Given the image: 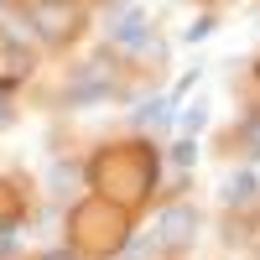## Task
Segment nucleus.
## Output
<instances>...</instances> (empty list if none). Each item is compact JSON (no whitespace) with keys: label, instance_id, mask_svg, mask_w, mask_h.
I'll return each instance as SVG.
<instances>
[{"label":"nucleus","instance_id":"7ed1b4c3","mask_svg":"<svg viewBox=\"0 0 260 260\" xmlns=\"http://www.w3.org/2000/svg\"><path fill=\"white\" fill-rule=\"evenodd\" d=\"M31 21L42 26V37H68L78 11L68 6V0H42V6H31Z\"/></svg>","mask_w":260,"mask_h":260},{"label":"nucleus","instance_id":"1a4fd4ad","mask_svg":"<svg viewBox=\"0 0 260 260\" xmlns=\"http://www.w3.org/2000/svg\"><path fill=\"white\" fill-rule=\"evenodd\" d=\"M245 146H250V161H260V125L245 130Z\"/></svg>","mask_w":260,"mask_h":260},{"label":"nucleus","instance_id":"20e7f679","mask_svg":"<svg viewBox=\"0 0 260 260\" xmlns=\"http://www.w3.org/2000/svg\"><path fill=\"white\" fill-rule=\"evenodd\" d=\"M73 104H89V99H99V94H110V73L99 68V62H89V68H83L78 78H73Z\"/></svg>","mask_w":260,"mask_h":260},{"label":"nucleus","instance_id":"423d86ee","mask_svg":"<svg viewBox=\"0 0 260 260\" xmlns=\"http://www.w3.org/2000/svg\"><path fill=\"white\" fill-rule=\"evenodd\" d=\"M172 125V99H146L141 110H136V130H167Z\"/></svg>","mask_w":260,"mask_h":260},{"label":"nucleus","instance_id":"9d476101","mask_svg":"<svg viewBox=\"0 0 260 260\" xmlns=\"http://www.w3.org/2000/svg\"><path fill=\"white\" fill-rule=\"evenodd\" d=\"M172 161H177V167H192V141H182L177 151H172Z\"/></svg>","mask_w":260,"mask_h":260},{"label":"nucleus","instance_id":"39448f33","mask_svg":"<svg viewBox=\"0 0 260 260\" xmlns=\"http://www.w3.org/2000/svg\"><path fill=\"white\" fill-rule=\"evenodd\" d=\"M255 172H229V177H224V187H219V198L229 203V208H240V203H250L255 198Z\"/></svg>","mask_w":260,"mask_h":260},{"label":"nucleus","instance_id":"f03ea898","mask_svg":"<svg viewBox=\"0 0 260 260\" xmlns=\"http://www.w3.org/2000/svg\"><path fill=\"white\" fill-rule=\"evenodd\" d=\"M110 42H115V47L141 52V47H146V11H141V6H120V11L110 16Z\"/></svg>","mask_w":260,"mask_h":260},{"label":"nucleus","instance_id":"0eeeda50","mask_svg":"<svg viewBox=\"0 0 260 260\" xmlns=\"http://www.w3.org/2000/svg\"><path fill=\"white\" fill-rule=\"evenodd\" d=\"M203 120H208L203 104H187V110H182V130H203Z\"/></svg>","mask_w":260,"mask_h":260},{"label":"nucleus","instance_id":"9b49d317","mask_svg":"<svg viewBox=\"0 0 260 260\" xmlns=\"http://www.w3.org/2000/svg\"><path fill=\"white\" fill-rule=\"evenodd\" d=\"M0 125H6V104H0Z\"/></svg>","mask_w":260,"mask_h":260},{"label":"nucleus","instance_id":"f257e3e1","mask_svg":"<svg viewBox=\"0 0 260 260\" xmlns=\"http://www.w3.org/2000/svg\"><path fill=\"white\" fill-rule=\"evenodd\" d=\"M151 240H156L161 250H182L198 240V208H187V203H172L156 213V224H151Z\"/></svg>","mask_w":260,"mask_h":260},{"label":"nucleus","instance_id":"6e6552de","mask_svg":"<svg viewBox=\"0 0 260 260\" xmlns=\"http://www.w3.org/2000/svg\"><path fill=\"white\" fill-rule=\"evenodd\" d=\"M208 31H213V21H208V16H198V21H192V26L182 31V42H203Z\"/></svg>","mask_w":260,"mask_h":260}]
</instances>
